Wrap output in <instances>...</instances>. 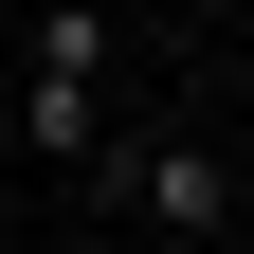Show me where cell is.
<instances>
[{"instance_id": "7a4b0ae2", "label": "cell", "mask_w": 254, "mask_h": 254, "mask_svg": "<svg viewBox=\"0 0 254 254\" xmlns=\"http://www.w3.org/2000/svg\"><path fill=\"white\" fill-rule=\"evenodd\" d=\"M18 127H37V164H91V145H109V18H91V0H55V18H37Z\"/></svg>"}, {"instance_id": "6da1fadb", "label": "cell", "mask_w": 254, "mask_h": 254, "mask_svg": "<svg viewBox=\"0 0 254 254\" xmlns=\"http://www.w3.org/2000/svg\"><path fill=\"white\" fill-rule=\"evenodd\" d=\"M91 218H145V236H182V254H236V218H254V182L218 164L200 127H127V145H91Z\"/></svg>"}, {"instance_id": "3957f363", "label": "cell", "mask_w": 254, "mask_h": 254, "mask_svg": "<svg viewBox=\"0 0 254 254\" xmlns=\"http://www.w3.org/2000/svg\"><path fill=\"white\" fill-rule=\"evenodd\" d=\"M73 254H182V236H145V218H91V236H73Z\"/></svg>"}]
</instances>
